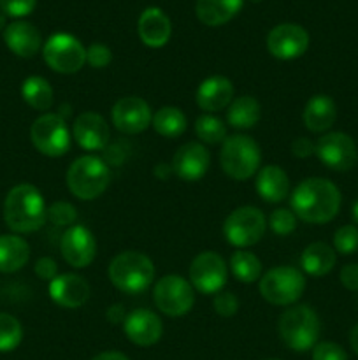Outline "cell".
I'll use <instances>...</instances> for the list:
<instances>
[{
  "mask_svg": "<svg viewBox=\"0 0 358 360\" xmlns=\"http://www.w3.org/2000/svg\"><path fill=\"white\" fill-rule=\"evenodd\" d=\"M340 192L330 179L307 178L291 193V211L307 224L323 225L336 218L340 210Z\"/></svg>",
  "mask_w": 358,
  "mask_h": 360,
  "instance_id": "obj_1",
  "label": "cell"
},
{
  "mask_svg": "<svg viewBox=\"0 0 358 360\" xmlns=\"http://www.w3.org/2000/svg\"><path fill=\"white\" fill-rule=\"evenodd\" d=\"M53 88L48 79L41 76H30L21 84V97L30 108L37 111H48L53 105Z\"/></svg>",
  "mask_w": 358,
  "mask_h": 360,
  "instance_id": "obj_31",
  "label": "cell"
},
{
  "mask_svg": "<svg viewBox=\"0 0 358 360\" xmlns=\"http://www.w3.org/2000/svg\"><path fill=\"white\" fill-rule=\"evenodd\" d=\"M244 0H197V18L207 27H220L228 23L239 11Z\"/></svg>",
  "mask_w": 358,
  "mask_h": 360,
  "instance_id": "obj_26",
  "label": "cell"
},
{
  "mask_svg": "<svg viewBox=\"0 0 358 360\" xmlns=\"http://www.w3.org/2000/svg\"><path fill=\"white\" fill-rule=\"evenodd\" d=\"M267 229L265 214L255 206H242L232 211L223 224V236L232 246L248 248L263 238Z\"/></svg>",
  "mask_w": 358,
  "mask_h": 360,
  "instance_id": "obj_8",
  "label": "cell"
},
{
  "mask_svg": "<svg viewBox=\"0 0 358 360\" xmlns=\"http://www.w3.org/2000/svg\"><path fill=\"white\" fill-rule=\"evenodd\" d=\"M140 41L150 48H161L168 42L172 34V25L167 14L158 7H147L137 23Z\"/></svg>",
  "mask_w": 358,
  "mask_h": 360,
  "instance_id": "obj_23",
  "label": "cell"
},
{
  "mask_svg": "<svg viewBox=\"0 0 358 360\" xmlns=\"http://www.w3.org/2000/svg\"><path fill=\"white\" fill-rule=\"evenodd\" d=\"M48 292L53 302L67 309H76L84 306L91 294L88 281L74 273L58 274L55 280L49 281Z\"/></svg>",
  "mask_w": 358,
  "mask_h": 360,
  "instance_id": "obj_18",
  "label": "cell"
},
{
  "mask_svg": "<svg viewBox=\"0 0 358 360\" xmlns=\"http://www.w3.org/2000/svg\"><path fill=\"white\" fill-rule=\"evenodd\" d=\"M126 338L137 347H153L160 341L164 326L157 313L150 309H133L123 322Z\"/></svg>",
  "mask_w": 358,
  "mask_h": 360,
  "instance_id": "obj_19",
  "label": "cell"
},
{
  "mask_svg": "<svg viewBox=\"0 0 358 360\" xmlns=\"http://www.w3.org/2000/svg\"><path fill=\"white\" fill-rule=\"evenodd\" d=\"M351 214H353V220L358 224V200L353 204V211H351Z\"/></svg>",
  "mask_w": 358,
  "mask_h": 360,
  "instance_id": "obj_49",
  "label": "cell"
},
{
  "mask_svg": "<svg viewBox=\"0 0 358 360\" xmlns=\"http://www.w3.org/2000/svg\"><path fill=\"white\" fill-rule=\"evenodd\" d=\"M46 63L58 74H76L86 63V48L70 34L51 35L42 48Z\"/></svg>",
  "mask_w": 358,
  "mask_h": 360,
  "instance_id": "obj_10",
  "label": "cell"
},
{
  "mask_svg": "<svg viewBox=\"0 0 358 360\" xmlns=\"http://www.w3.org/2000/svg\"><path fill=\"white\" fill-rule=\"evenodd\" d=\"M23 340V327L13 315L0 313V352H13Z\"/></svg>",
  "mask_w": 358,
  "mask_h": 360,
  "instance_id": "obj_34",
  "label": "cell"
},
{
  "mask_svg": "<svg viewBox=\"0 0 358 360\" xmlns=\"http://www.w3.org/2000/svg\"><path fill=\"white\" fill-rule=\"evenodd\" d=\"M262 153L255 139L242 134L227 137L221 144L220 164L228 178L235 181H246L260 171Z\"/></svg>",
  "mask_w": 358,
  "mask_h": 360,
  "instance_id": "obj_6",
  "label": "cell"
},
{
  "mask_svg": "<svg viewBox=\"0 0 358 360\" xmlns=\"http://www.w3.org/2000/svg\"><path fill=\"white\" fill-rule=\"evenodd\" d=\"M350 345L354 354L358 355V326H354L350 333Z\"/></svg>",
  "mask_w": 358,
  "mask_h": 360,
  "instance_id": "obj_47",
  "label": "cell"
},
{
  "mask_svg": "<svg viewBox=\"0 0 358 360\" xmlns=\"http://www.w3.org/2000/svg\"><path fill=\"white\" fill-rule=\"evenodd\" d=\"M195 134L207 144H220L227 139V125L213 115H202L195 122Z\"/></svg>",
  "mask_w": 358,
  "mask_h": 360,
  "instance_id": "obj_33",
  "label": "cell"
},
{
  "mask_svg": "<svg viewBox=\"0 0 358 360\" xmlns=\"http://www.w3.org/2000/svg\"><path fill=\"white\" fill-rule=\"evenodd\" d=\"M112 123L116 129L123 134H140L151 125L153 122V115H151V108L144 98L140 97H123L112 105Z\"/></svg>",
  "mask_w": 358,
  "mask_h": 360,
  "instance_id": "obj_16",
  "label": "cell"
},
{
  "mask_svg": "<svg viewBox=\"0 0 358 360\" xmlns=\"http://www.w3.org/2000/svg\"><path fill=\"white\" fill-rule=\"evenodd\" d=\"M48 220L56 227H72L77 220V211L70 202L58 200L48 207Z\"/></svg>",
  "mask_w": 358,
  "mask_h": 360,
  "instance_id": "obj_35",
  "label": "cell"
},
{
  "mask_svg": "<svg viewBox=\"0 0 358 360\" xmlns=\"http://www.w3.org/2000/svg\"><path fill=\"white\" fill-rule=\"evenodd\" d=\"M109 280L123 294L135 295L147 290L154 280L153 260L140 252H123L109 264Z\"/></svg>",
  "mask_w": 358,
  "mask_h": 360,
  "instance_id": "obj_3",
  "label": "cell"
},
{
  "mask_svg": "<svg viewBox=\"0 0 358 360\" xmlns=\"http://www.w3.org/2000/svg\"><path fill=\"white\" fill-rule=\"evenodd\" d=\"M260 295L274 306H291L305 290V278L291 266H279L260 278Z\"/></svg>",
  "mask_w": 358,
  "mask_h": 360,
  "instance_id": "obj_7",
  "label": "cell"
},
{
  "mask_svg": "<svg viewBox=\"0 0 358 360\" xmlns=\"http://www.w3.org/2000/svg\"><path fill=\"white\" fill-rule=\"evenodd\" d=\"M34 271L41 280L51 281L58 276V266H56L55 260L49 259V257H42V259H39L37 262H35Z\"/></svg>",
  "mask_w": 358,
  "mask_h": 360,
  "instance_id": "obj_42",
  "label": "cell"
},
{
  "mask_svg": "<svg viewBox=\"0 0 358 360\" xmlns=\"http://www.w3.org/2000/svg\"><path fill=\"white\" fill-rule=\"evenodd\" d=\"M230 271L241 283H253L262 278V262L255 253L239 250L230 257Z\"/></svg>",
  "mask_w": 358,
  "mask_h": 360,
  "instance_id": "obj_32",
  "label": "cell"
},
{
  "mask_svg": "<svg viewBox=\"0 0 358 360\" xmlns=\"http://www.w3.org/2000/svg\"><path fill=\"white\" fill-rule=\"evenodd\" d=\"M4 220L18 234L39 231L48 220V207L42 193L28 183L14 186L4 202Z\"/></svg>",
  "mask_w": 358,
  "mask_h": 360,
  "instance_id": "obj_2",
  "label": "cell"
},
{
  "mask_svg": "<svg viewBox=\"0 0 358 360\" xmlns=\"http://www.w3.org/2000/svg\"><path fill=\"white\" fill-rule=\"evenodd\" d=\"M4 41L7 48L20 58H32L42 46L41 32L28 21H13L4 30Z\"/></svg>",
  "mask_w": 358,
  "mask_h": 360,
  "instance_id": "obj_22",
  "label": "cell"
},
{
  "mask_svg": "<svg viewBox=\"0 0 358 360\" xmlns=\"http://www.w3.org/2000/svg\"><path fill=\"white\" fill-rule=\"evenodd\" d=\"M290 150L297 158H307L311 157V155H314V143H311V141L305 139V137H297V139L291 143Z\"/></svg>",
  "mask_w": 358,
  "mask_h": 360,
  "instance_id": "obj_44",
  "label": "cell"
},
{
  "mask_svg": "<svg viewBox=\"0 0 358 360\" xmlns=\"http://www.w3.org/2000/svg\"><path fill=\"white\" fill-rule=\"evenodd\" d=\"M269 360H276V359H269Z\"/></svg>",
  "mask_w": 358,
  "mask_h": 360,
  "instance_id": "obj_51",
  "label": "cell"
},
{
  "mask_svg": "<svg viewBox=\"0 0 358 360\" xmlns=\"http://www.w3.org/2000/svg\"><path fill=\"white\" fill-rule=\"evenodd\" d=\"M213 306H214V311H216L218 315L228 319V316H234L235 313H237L239 299L235 297L232 292L221 290L218 292V294H214Z\"/></svg>",
  "mask_w": 358,
  "mask_h": 360,
  "instance_id": "obj_38",
  "label": "cell"
},
{
  "mask_svg": "<svg viewBox=\"0 0 358 360\" xmlns=\"http://www.w3.org/2000/svg\"><path fill=\"white\" fill-rule=\"evenodd\" d=\"M277 333L290 350L307 352L318 345L321 323L309 306H293L281 315Z\"/></svg>",
  "mask_w": 358,
  "mask_h": 360,
  "instance_id": "obj_5",
  "label": "cell"
},
{
  "mask_svg": "<svg viewBox=\"0 0 358 360\" xmlns=\"http://www.w3.org/2000/svg\"><path fill=\"white\" fill-rule=\"evenodd\" d=\"M333 248L340 255H351L358 250V229L354 225H343L333 234Z\"/></svg>",
  "mask_w": 358,
  "mask_h": 360,
  "instance_id": "obj_36",
  "label": "cell"
},
{
  "mask_svg": "<svg viewBox=\"0 0 358 360\" xmlns=\"http://www.w3.org/2000/svg\"><path fill=\"white\" fill-rule=\"evenodd\" d=\"M154 304L167 316H183L195 304V294L188 280L168 274L157 281L153 288Z\"/></svg>",
  "mask_w": 358,
  "mask_h": 360,
  "instance_id": "obj_11",
  "label": "cell"
},
{
  "mask_svg": "<svg viewBox=\"0 0 358 360\" xmlns=\"http://www.w3.org/2000/svg\"><path fill=\"white\" fill-rule=\"evenodd\" d=\"M30 246L16 234L0 236V273H16L27 266Z\"/></svg>",
  "mask_w": 358,
  "mask_h": 360,
  "instance_id": "obj_27",
  "label": "cell"
},
{
  "mask_svg": "<svg viewBox=\"0 0 358 360\" xmlns=\"http://www.w3.org/2000/svg\"><path fill=\"white\" fill-rule=\"evenodd\" d=\"M197 105L206 115L227 109L234 101V84L225 76H211L197 88Z\"/></svg>",
  "mask_w": 358,
  "mask_h": 360,
  "instance_id": "obj_21",
  "label": "cell"
},
{
  "mask_svg": "<svg viewBox=\"0 0 358 360\" xmlns=\"http://www.w3.org/2000/svg\"><path fill=\"white\" fill-rule=\"evenodd\" d=\"M340 283L351 292H358V264H347L340 269Z\"/></svg>",
  "mask_w": 358,
  "mask_h": 360,
  "instance_id": "obj_43",
  "label": "cell"
},
{
  "mask_svg": "<svg viewBox=\"0 0 358 360\" xmlns=\"http://www.w3.org/2000/svg\"><path fill=\"white\" fill-rule=\"evenodd\" d=\"M172 172L186 183L199 181L209 169V151L200 143H186L172 158Z\"/></svg>",
  "mask_w": 358,
  "mask_h": 360,
  "instance_id": "obj_17",
  "label": "cell"
},
{
  "mask_svg": "<svg viewBox=\"0 0 358 360\" xmlns=\"http://www.w3.org/2000/svg\"><path fill=\"white\" fill-rule=\"evenodd\" d=\"M107 319L111 323H123L125 322L126 315L125 309H123L121 304H114L107 309Z\"/></svg>",
  "mask_w": 358,
  "mask_h": 360,
  "instance_id": "obj_45",
  "label": "cell"
},
{
  "mask_svg": "<svg viewBox=\"0 0 358 360\" xmlns=\"http://www.w3.org/2000/svg\"><path fill=\"white\" fill-rule=\"evenodd\" d=\"M337 120V105L329 95H312L305 104L304 112H302V122L305 129L312 134H323Z\"/></svg>",
  "mask_w": 358,
  "mask_h": 360,
  "instance_id": "obj_24",
  "label": "cell"
},
{
  "mask_svg": "<svg viewBox=\"0 0 358 360\" xmlns=\"http://www.w3.org/2000/svg\"><path fill=\"white\" fill-rule=\"evenodd\" d=\"M256 192L265 202L276 204L290 193V179L279 165H265L256 174Z\"/></svg>",
  "mask_w": 358,
  "mask_h": 360,
  "instance_id": "obj_25",
  "label": "cell"
},
{
  "mask_svg": "<svg viewBox=\"0 0 358 360\" xmlns=\"http://www.w3.org/2000/svg\"><path fill=\"white\" fill-rule=\"evenodd\" d=\"M6 21H7V16L2 13V11H0V30H6V27H7Z\"/></svg>",
  "mask_w": 358,
  "mask_h": 360,
  "instance_id": "obj_48",
  "label": "cell"
},
{
  "mask_svg": "<svg viewBox=\"0 0 358 360\" xmlns=\"http://www.w3.org/2000/svg\"><path fill=\"white\" fill-rule=\"evenodd\" d=\"M190 283L200 294H218L227 285L228 267L216 252H202L190 266Z\"/></svg>",
  "mask_w": 358,
  "mask_h": 360,
  "instance_id": "obj_12",
  "label": "cell"
},
{
  "mask_svg": "<svg viewBox=\"0 0 358 360\" xmlns=\"http://www.w3.org/2000/svg\"><path fill=\"white\" fill-rule=\"evenodd\" d=\"M91 360H128V357L123 355L121 352H104V354H98L97 357Z\"/></svg>",
  "mask_w": 358,
  "mask_h": 360,
  "instance_id": "obj_46",
  "label": "cell"
},
{
  "mask_svg": "<svg viewBox=\"0 0 358 360\" xmlns=\"http://www.w3.org/2000/svg\"><path fill=\"white\" fill-rule=\"evenodd\" d=\"M312 360H347V355L339 345L323 341L312 348Z\"/></svg>",
  "mask_w": 358,
  "mask_h": 360,
  "instance_id": "obj_41",
  "label": "cell"
},
{
  "mask_svg": "<svg viewBox=\"0 0 358 360\" xmlns=\"http://www.w3.org/2000/svg\"><path fill=\"white\" fill-rule=\"evenodd\" d=\"M30 139L35 150L46 157H63L70 150V132L65 120L55 112L39 116L30 127Z\"/></svg>",
  "mask_w": 358,
  "mask_h": 360,
  "instance_id": "obj_9",
  "label": "cell"
},
{
  "mask_svg": "<svg viewBox=\"0 0 358 360\" xmlns=\"http://www.w3.org/2000/svg\"><path fill=\"white\" fill-rule=\"evenodd\" d=\"M309 48V34L304 27L283 23L274 27L267 35V49L274 58L295 60Z\"/></svg>",
  "mask_w": 358,
  "mask_h": 360,
  "instance_id": "obj_14",
  "label": "cell"
},
{
  "mask_svg": "<svg viewBox=\"0 0 358 360\" xmlns=\"http://www.w3.org/2000/svg\"><path fill=\"white\" fill-rule=\"evenodd\" d=\"M269 225L274 234L288 236L297 229V217H295V213L291 210L281 207V210L272 211V214L269 218Z\"/></svg>",
  "mask_w": 358,
  "mask_h": 360,
  "instance_id": "obj_37",
  "label": "cell"
},
{
  "mask_svg": "<svg viewBox=\"0 0 358 360\" xmlns=\"http://www.w3.org/2000/svg\"><path fill=\"white\" fill-rule=\"evenodd\" d=\"M262 118V108H260L258 101L249 95H242L232 101L227 111V122L228 125L239 130L253 129L256 123Z\"/></svg>",
  "mask_w": 358,
  "mask_h": 360,
  "instance_id": "obj_28",
  "label": "cell"
},
{
  "mask_svg": "<svg viewBox=\"0 0 358 360\" xmlns=\"http://www.w3.org/2000/svg\"><path fill=\"white\" fill-rule=\"evenodd\" d=\"M112 53L107 46L100 44V42H95L90 48L86 49V62L88 65L93 67V69H104L111 63Z\"/></svg>",
  "mask_w": 358,
  "mask_h": 360,
  "instance_id": "obj_39",
  "label": "cell"
},
{
  "mask_svg": "<svg viewBox=\"0 0 358 360\" xmlns=\"http://www.w3.org/2000/svg\"><path fill=\"white\" fill-rule=\"evenodd\" d=\"M300 266L311 276H325L336 266V252L326 243H312L302 252Z\"/></svg>",
  "mask_w": 358,
  "mask_h": 360,
  "instance_id": "obj_29",
  "label": "cell"
},
{
  "mask_svg": "<svg viewBox=\"0 0 358 360\" xmlns=\"http://www.w3.org/2000/svg\"><path fill=\"white\" fill-rule=\"evenodd\" d=\"M65 179L74 197L81 200H93L107 190L111 171L102 158L84 155L70 164Z\"/></svg>",
  "mask_w": 358,
  "mask_h": 360,
  "instance_id": "obj_4",
  "label": "cell"
},
{
  "mask_svg": "<svg viewBox=\"0 0 358 360\" xmlns=\"http://www.w3.org/2000/svg\"><path fill=\"white\" fill-rule=\"evenodd\" d=\"M151 125L161 137L175 139V137L185 134L188 122H186V116L181 109L174 108V105H165L154 112Z\"/></svg>",
  "mask_w": 358,
  "mask_h": 360,
  "instance_id": "obj_30",
  "label": "cell"
},
{
  "mask_svg": "<svg viewBox=\"0 0 358 360\" xmlns=\"http://www.w3.org/2000/svg\"><path fill=\"white\" fill-rule=\"evenodd\" d=\"M251 2H262V0H251Z\"/></svg>",
  "mask_w": 358,
  "mask_h": 360,
  "instance_id": "obj_50",
  "label": "cell"
},
{
  "mask_svg": "<svg viewBox=\"0 0 358 360\" xmlns=\"http://www.w3.org/2000/svg\"><path fill=\"white\" fill-rule=\"evenodd\" d=\"M72 136L76 143L86 151H98L107 146L111 139V130L107 122L98 112H81L72 127Z\"/></svg>",
  "mask_w": 358,
  "mask_h": 360,
  "instance_id": "obj_20",
  "label": "cell"
},
{
  "mask_svg": "<svg viewBox=\"0 0 358 360\" xmlns=\"http://www.w3.org/2000/svg\"><path fill=\"white\" fill-rule=\"evenodd\" d=\"M60 252L69 266L83 269L90 266L97 257V241L90 229L84 225H72L63 232Z\"/></svg>",
  "mask_w": 358,
  "mask_h": 360,
  "instance_id": "obj_15",
  "label": "cell"
},
{
  "mask_svg": "<svg viewBox=\"0 0 358 360\" xmlns=\"http://www.w3.org/2000/svg\"><path fill=\"white\" fill-rule=\"evenodd\" d=\"M37 0H0V11L6 16L23 18L34 11Z\"/></svg>",
  "mask_w": 358,
  "mask_h": 360,
  "instance_id": "obj_40",
  "label": "cell"
},
{
  "mask_svg": "<svg viewBox=\"0 0 358 360\" xmlns=\"http://www.w3.org/2000/svg\"><path fill=\"white\" fill-rule=\"evenodd\" d=\"M314 155L323 165L337 172L350 171L358 160L357 144L343 132H329L319 137L314 143Z\"/></svg>",
  "mask_w": 358,
  "mask_h": 360,
  "instance_id": "obj_13",
  "label": "cell"
}]
</instances>
